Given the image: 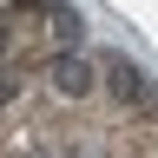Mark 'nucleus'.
I'll list each match as a JSON object with an SVG mask.
<instances>
[{
    "label": "nucleus",
    "mask_w": 158,
    "mask_h": 158,
    "mask_svg": "<svg viewBox=\"0 0 158 158\" xmlns=\"http://www.w3.org/2000/svg\"><path fill=\"white\" fill-rule=\"evenodd\" d=\"M53 86H59V92H66V99H86V92H92V59L66 46V53H59V59H53Z\"/></svg>",
    "instance_id": "1"
},
{
    "label": "nucleus",
    "mask_w": 158,
    "mask_h": 158,
    "mask_svg": "<svg viewBox=\"0 0 158 158\" xmlns=\"http://www.w3.org/2000/svg\"><path fill=\"white\" fill-rule=\"evenodd\" d=\"M106 79H112L118 99H145V73H138L132 59H106Z\"/></svg>",
    "instance_id": "2"
},
{
    "label": "nucleus",
    "mask_w": 158,
    "mask_h": 158,
    "mask_svg": "<svg viewBox=\"0 0 158 158\" xmlns=\"http://www.w3.org/2000/svg\"><path fill=\"white\" fill-rule=\"evenodd\" d=\"M7 46H13V27H7V20H0V59H7Z\"/></svg>",
    "instance_id": "3"
},
{
    "label": "nucleus",
    "mask_w": 158,
    "mask_h": 158,
    "mask_svg": "<svg viewBox=\"0 0 158 158\" xmlns=\"http://www.w3.org/2000/svg\"><path fill=\"white\" fill-rule=\"evenodd\" d=\"M0 99H13V79H0Z\"/></svg>",
    "instance_id": "4"
}]
</instances>
